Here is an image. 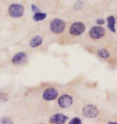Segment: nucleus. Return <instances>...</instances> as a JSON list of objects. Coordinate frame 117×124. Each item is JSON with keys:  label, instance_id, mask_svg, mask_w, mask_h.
Wrapping results in <instances>:
<instances>
[{"label": "nucleus", "instance_id": "nucleus-1", "mask_svg": "<svg viewBox=\"0 0 117 124\" xmlns=\"http://www.w3.org/2000/svg\"><path fill=\"white\" fill-rule=\"evenodd\" d=\"M66 28V23L63 19H54L50 23V29L55 34L62 33Z\"/></svg>", "mask_w": 117, "mask_h": 124}, {"label": "nucleus", "instance_id": "nucleus-8", "mask_svg": "<svg viewBox=\"0 0 117 124\" xmlns=\"http://www.w3.org/2000/svg\"><path fill=\"white\" fill-rule=\"evenodd\" d=\"M27 55L24 52H19V53H16L13 57H12V63L15 65H19V64H22L27 61Z\"/></svg>", "mask_w": 117, "mask_h": 124}, {"label": "nucleus", "instance_id": "nucleus-15", "mask_svg": "<svg viewBox=\"0 0 117 124\" xmlns=\"http://www.w3.org/2000/svg\"><path fill=\"white\" fill-rule=\"evenodd\" d=\"M83 6V3L82 1H78L76 2V4L74 5V9L75 10H80Z\"/></svg>", "mask_w": 117, "mask_h": 124}, {"label": "nucleus", "instance_id": "nucleus-7", "mask_svg": "<svg viewBox=\"0 0 117 124\" xmlns=\"http://www.w3.org/2000/svg\"><path fill=\"white\" fill-rule=\"evenodd\" d=\"M58 97V91L55 88H48L44 90L43 93V98L46 101H52L56 99Z\"/></svg>", "mask_w": 117, "mask_h": 124}, {"label": "nucleus", "instance_id": "nucleus-9", "mask_svg": "<svg viewBox=\"0 0 117 124\" xmlns=\"http://www.w3.org/2000/svg\"><path fill=\"white\" fill-rule=\"evenodd\" d=\"M68 117L63 114H55L50 118V123L55 124H63L68 120Z\"/></svg>", "mask_w": 117, "mask_h": 124}, {"label": "nucleus", "instance_id": "nucleus-4", "mask_svg": "<svg viewBox=\"0 0 117 124\" xmlns=\"http://www.w3.org/2000/svg\"><path fill=\"white\" fill-rule=\"evenodd\" d=\"M105 29L100 26H94L89 31V36L93 39H99L105 36Z\"/></svg>", "mask_w": 117, "mask_h": 124}, {"label": "nucleus", "instance_id": "nucleus-6", "mask_svg": "<svg viewBox=\"0 0 117 124\" xmlns=\"http://www.w3.org/2000/svg\"><path fill=\"white\" fill-rule=\"evenodd\" d=\"M73 103V99H72L71 96L68 95V94H63L60 98H59L58 104L61 108H68L72 105Z\"/></svg>", "mask_w": 117, "mask_h": 124}, {"label": "nucleus", "instance_id": "nucleus-19", "mask_svg": "<svg viewBox=\"0 0 117 124\" xmlns=\"http://www.w3.org/2000/svg\"><path fill=\"white\" fill-rule=\"evenodd\" d=\"M104 19H98L96 20V23L97 24H99V25H102V24H103L104 23Z\"/></svg>", "mask_w": 117, "mask_h": 124}, {"label": "nucleus", "instance_id": "nucleus-3", "mask_svg": "<svg viewBox=\"0 0 117 124\" xmlns=\"http://www.w3.org/2000/svg\"><path fill=\"white\" fill-rule=\"evenodd\" d=\"M86 29V26L84 25V23H81V22H76V23H72L70 29H69V31H70V34L74 36H80L84 32Z\"/></svg>", "mask_w": 117, "mask_h": 124}, {"label": "nucleus", "instance_id": "nucleus-17", "mask_svg": "<svg viewBox=\"0 0 117 124\" xmlns=\"http://www.w3.org/2000/svg\"><path fill=\"white\" fill-rule=\"evenodd\" d=\"M1 122H2V123H4V124H6V123H12L11 119H10V118H2V119L1 120Z\"/></svg>", "mask_w": 117, "mask_h": 124}, {"label": "nucleus", "instance_id": "nucleus-10", "mask_svg": "<svg viewBox=\"0 0 117 124\" xmlns=\"http://www.w3.org/2000/svg\"><path fill=\"white\" fill-rule=\"evenodd\" d=\"M43 43V38L40 36H36L33 37L30 41V47L31 48H37L39 45H41Z\"/></svg>", "mask_w": 117, "mask_h": 124}, {"label": "nucleus", "instance_id": "nucleus-20", "mask_svg": "<svg viewBox=\"0 0 117 124\" xmlns=\"http://www.w3.org/2000/svg\"><path fill=\"white\" fill-rule=\"evenodd\" d=\"M109 124H117V122H109Z\"/></svg>", "mask_w": 117, "mask_h": 124}, {"label": "nucleus", "instance_id": "nucleus-16", "mask_svg": "<svg viewBox=\"0 0 117 124\" xmlns=\"http://www.w3.org/2000/svg\"><path fill=\"white\" fill-rule=\"evenodd\" d=\"M70 123L71 124H81L82 121L80 118H74L70 121Z\"/></svg>", "mask_w": 117, "mask_h": 124}, {"label": "nucleus", "instance_id": "nucleus-5", "mask_svg": "<svg viewBox=\"0 0 117 124\" xmlns=\"http://www.w3.org/2000/svg\"><path fill=\"white\" fill-rule=\"evenodd\" d=\"M99 115V110L93 105H87L83 108V115L88 118H95Z\"/></svg>", "mask_w": 117, "mask_h": 124}, {"label": "nucleus", "instance_id": "nucleus-18", "mask_svg": "<svg viewBox=\"0 0 117 124\" xmlns=\"http://www.w3.org/2000/svg\"><path fill=\"white\" fill-rule=\"evenodd\" d=\"M31 10H32V11L33 12H34V13H35V12H38V11H40V10L39 9V7H37L35 5H31Z\"/></svg>", "mask_w": 117, "mask_h": 124}, {"label": "nucleus", "instance_id": "nucleus-2", "mask_svg": "<svg viewBox=\"0 0 117 124\" xmlns=\"http://www.w3.org/2000/svg\"><path fill=\"white\" fill-rule=\"evenodd\" d=\"M8 13L12 18H20L24 14V7L21 4H11L8 8Z\"/></svg>", "mask_w": 117, "mask_h": 124}, {"label": "nucleus", "instance_id": "nucleus-13", "mask_svg": "<svg viewBox=\"0 0 117 124\" xmlns=\"http://www.w3.org/2000/svg\"><path fill=\"white\" fill-rule=\"evenodd\" d=\"M97 53H98V55L103 59H108L109 56H110V53H109V52L108 50H106V49H104V48L99 49V50H98V52H97Z\"/></svg>", "mask_w": 117, "mask_h": 124}, {"label": "nucleus", "instance_id": "nucleus-11", "mask_svg": "<svg viewBox=\"0 0 117 124\" xmlns=\"http://www.w3.org/2000/svg\"><path fill=\"white\" fill-rule=\"evenodd\" d=\"M108 29L110 30L112 32H116V18L114 17L113 16H108Z\"/></svg>", "mask_w": 117, "mask_h": 124}, {"label": "nucleus", "instance_id": "nucleus-12", "mask_svg": "<svg viewBox=\"0 0 117 124\" xmlns=\"http://www.w3.org/2000/svg\"><path fill=\"white\" fill-rule=\"evenodd\" d=\"M47 17V14L46 13H43V12H40V11H38V12H35L33 16V19L35 22H39V21H42L43 20Z\"/></svg>", "mask_w": 117, "mask_h": 124}, {"label": "nucleus", "instance_id": "nucleus-14", "mask_svg": "<svg viewBox=\"0 0 117 124\" xmlns=\"http://www.w3.org/2000/svg\"><path fill=\"white\" fill-rule=\"evenodd\" d=\"M8 101V95H7L6 93H0V101L1 102H6Z\"/></svg>", "mask_w": 117, "mask_h": 124}]
</instances>
